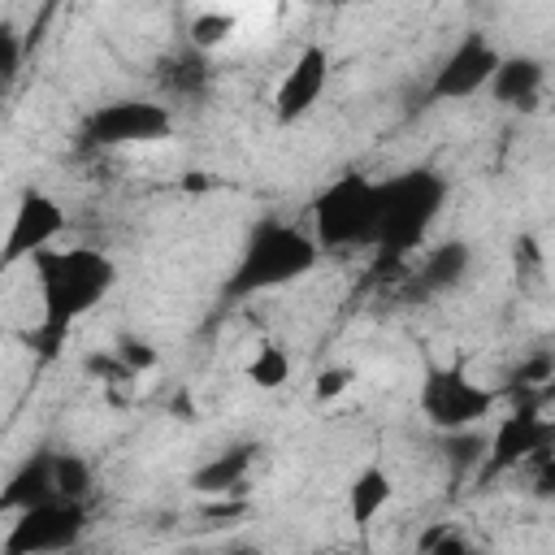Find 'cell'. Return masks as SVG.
<instances>
[{
  "mask_svg": "<svg viewBox=\"0 0 555 555\" xmlns=\"http://www.w3.org/2000/svg\"><path fill=\"white\" fill-rule=\"evenodd\" d=\"M35 278H39V299H43V317L39 325L26 334L30 351L43 360H56L69 330L104 304V295L117 286V260L100 247L87 243H69V247H48L35 260Z\"/></svg>",
  "mask_w": 555,
  "mask_h": 555,
  "instance_id": "obj_1",
  "label": "cell"
},
{
  "mask_svg": "<svg viewBox=\"0 0 555 555\" xmlns=\"http://www.w3.org/2000/svg\"><path fill=\"white\" fill-rule=\"evenodd\" d=\"M321 260V247L312 243V234L295 221L282 217H260L247 238L243 251L221 286L225 299H251V295H269L282 286H295L299 278H308Z\"/></svg>",
  "mask_w": 555,
  "mask_h": 555,
  "instance_id": "obj_2",
  "label": "cell"
},
{
  "mask_svg": "<svg viewBox=\"0 0 555 555\" xmlns=\"http://www.w3.org/2000/svg\"><path fill=\"white\" fill-rule=\"evenodd\" d=\"M447 204V178L438 169H403L377 182V230L373 243L386 260H408L425 247Z\"/></svg>",
  "mask_w": 555,
  "mask_h": 555,
  "instance_id": "obj_3",
  "label": "cell"
},
{
  "mask_svg": "<svg viewBox=\"0 0 555 555\" xmlns=\"http://www.w3.org/2000/svg\"><path fill=\"white\" fill-rule=\"evenodd\" d=\"M312 217V243L321 251H343L373 243L377 230V182L369 173H338L330 186H321L308 204Z\"/></svg>",
  "mask_w": 555,
  "mask_h": 555,
  "instance_id": "obj_4",
  "label": "cell"
},
{
  "mask_svg": "<svg viewBox=\"0 0 555 555\" xmlns=\"http://www.w3.org/2000/svg\"><path fill=\"white\" fill-rule=\"evenodd\" d=\"M499 395L481 382H473L464 373V364H438L425 373L421 386V416L438 429V434H455V429H477L490 412H494Z\"/></svg>",
  "mask_w": 555,
  "mask_h": 555,
  "instance_id": "obj_5",
  "label": "cell"
},
{
  "mask_svg": "<svg viewBox=\"0 0 555 555\" xmlns=\"http://www.w3.org/2000/svg\"><path fill=\"white\" fill-rule=\"evenodd\" d=\"M87 525H91L87 503L48 499L9 520V529L0 538V555H65L82 542Z\"/></svg>",
  "mask_w": 555,
  "mask_h": 555,
  "instance_id": "obj_6",
  "label": "cell"
},
{
  "mask_svg": "<svg viewBox=\"0 0 555 555\" xmlns=\"http://www.w3.org/2000/svg\"><path fill=\"white\" fill-rule=\"evenodd\" d=\"M551 438H555V421L538 403L512 408L507 416L494 421V429L486 438V455L477 464V477L481 481H499V477H507V473L542 460L551 451Z\"/></svg>",
  "mask_w": 555,
  "mask_h": 555,
  "instance_id": "obj_7",
  "label": "cell"
},
{
  "mask_svg": "<svg viewBox=\"0 0 555 555\" xmlns=\"http://www.w3.org/2000/svg\"><path fill=\"white\" fill-rule=\"evenodd\" d=\"M173 130V108L160 100H108L82 121V139L91 147H134L160 143Z\"/></svg>",
  "mask_w": 555,
  "mask_h": 555,
  "instance_id": "obj_8",
  "label": "cell"
},
{
  "mask_svg": "<svg viewBox=\"0 0 555 555\" xmlns=\"http://www.w3.org/2000/svg\"><path fill=\"white\" fill-rule=\"evenodd\" d=\"M65 234V208L56 195H48L43 186H26L13 204V221L9 234L0 243V269H13L22 260H35L39 251L56 247V238Z\"/></svg>",
  "mask_w": 555,
  "mask_h": 555,
  "instance_id": "obj_9",
  "label": "cell"
},
{
  "mask_svg": "<svg viewBox=\"0 0 555 555\" xmlns=\"http://www.w3.org/2000/svg\"><path fill=\"white\" fill-rule=\"evenodd\" d=\"M499 56H503V52H499L481 30H468V35L438 61V69H434L425 95H429L434 104H451V100H468V95L486 91L494 65H499Z\"/></svg>",
  "mask_w": 555,
  "mask_h": 555,
  "instance_id": "obj_10",
  "label": "cell"
},
{
  "mask_svg": "<svg viewBox=\"0 0 555 555\" xmlns=\"http://www.w3.org/2000/svg\"><path fill=\"white\" fill-rule=\"evenodd\" d=\"M330 69H334V61H330L325 43H304V48L295 52V61L286 65L278 91H273V121H278V126L304 121V117L325 100Z\"/></svg>",
  "mask_w": 555,
  "mask_h": 555,
  "instance_id": "obj_11",
  "label": "cell"
},
{
  "mask_svg": "<svg viewBox=\"0 0 555 555\" xmlns=\"http://www.w3.org/2000/svg\"><path fill=\"white\" fill-rule=\"evenodd\" d=\"M542 82H546V61L542 56H529V52H507L499 56L494 74H490V95L499 104H512V108H533V100L542 95Z\"/></svg>",
  "mask_w": 555,
  "mask_h": 555,
  "instance_id": "obj_12",
  "label": "cell"
},
{
  "mask_svg": "<svg viewBox=\"0 0 555 555\" xmlns=\"http://www.w3.org/2000/svg\"><path fill=\"white\" fill-rule=\"evenodd\" d=\"M473 269V247L464 238H447V243H434V247H421V260H416V291L425 295H442V291H455Z\"/></svg>",
  "mask_w": 555,
  "mask_h": 555,
  "instance_id": "obj_13",
  "label": "cell"
},
{
  "mask_svg": "<svg viewBox=\"0 0 555 555\" xmlns=\"http://www.w3.org/2000/svg\"><path fill=\"white\" fill-rule=\"evenodd\" d=\"M48 499H56V490H52V451H35V455H26V460L9 473V481L0 486V512L17 516V512L39 507V503H48Z\"/></svg>",
  "mask_w": 555,
  "mask_h": 555,
  "instance_id": "obj_14",
  "label": "cell"
},
{
  "mask_svg": "<svg viewBox=\"0 0 555 555\" xmlns=\"http://www.w3.org/2000/svg\"><path fill=\"white\" fill-rule=\"evenodd\" d=\"M251 464H256V442H234V447L217 451L208 464H199L191 473V490L195 494H208V499L230 494V490H238L247 481V468Z\"/></svg>",
  "mask_w": 555,
  "mask_h": 555,
  "instance_id": "obj_15",
  "label": "cell"
},
{
  "mask_svg": "<svg viewBox=\"0 0 555 555\" xmlns=\"http://www.w3.org/2000/svg\"><path fill=\"white\" fill-rule=\"evenodd\" d=\"M390 499H395L390 473H386L382 464H364V468L347 481V516H351V525H356V529H369V525L386 512Z\"/></svg>",
  "mask_w": 555,
  "mask_h": 555,
  "instance_id": "obj_16",
  "label": "cell"
},
{
  "mask_svg": "<svg viewBox=\"0 0 555 555\" xmlns=\"http://www.w3.org/2000/svg\"><path fill=\"white\" fill-rule=\"evenodd\" d=\"M160 87H165V95H173V100H195V95H204V87H208V56L204 52H195V48H178V52H169L165 61H160Z\"/></svg>",
  "mask_w": 555,
  "mask_h": 555,
  "instance_id": "obj_17",
  "label": "cell"
},
{
  "mask_svg": "<svg viewBox=\"0 0 555 555\" xmlns=\"http://www.w3.org/2000/svg\"><path fill=\"white\" fill-rule=\"evenodd\" d=\"M243 373H247V382L256 390H282L291 382V373H295V360H291V351H286L282 338H260L256 351L247 356Z\"/></svg>",
  "mask_w": 555,
  "mask_h": 555,
  "instance_id": "obj_18",
  "label": "cell"
},
{
  "mask_svg": "<svg viewBox=\"0 0 555 555\" xmlns=\"http://www.w3.org/2000/svg\"><path fill=\"white\" fill-rule=\"evenodd\" d=\"M52 490L65 503H87L95 490V468L78 451H52Z\"/></svg>",
  "mask_w": 555,
  "mask_h": 555,
  "instance_id": "obj_19",
  "label": "cell"
},
{
  "mask_svg": "<svg viewBox=\"0 0 555 555\" xmlns=\"http://www.w3.org/2000/svg\"><path fill=\"white\" fill-rule=\"evenodd\" d=\"M238 30V17L230 13V9H199L195 17H191V26H186V48H195V52H212V48H221L230 35Z\"/></svg>",
  "mask_w": 555,
  "mask_h": 555,
  "instance_id": "obj_20",
  "label": "cell"
},
{
  "mask_svg": "<svg viewBox=\"0 0 555 555\" xmlns=\"http://www.w3.org/2000/svg\"><path fill=\"white\" fill-rule=\"evenodd\" d=\"M113 356L121 360V369H126L130 377H139V373H152V369L160 364L156 347H152L147 338H139V334H117V343H113Z\"/></svg>",
  "mask_w": 555,
  "mask_h": 555,
  "instance_id": "obj_21",
  "label": "cell"
},
{
  "mask_svg": "<svg viewBox=\"0 0 555 555\" xmlns=\"http://www.w3.org/2000/svg\"><path fill=\"white\" fill-rule=\"evenodd\" d=\"M481 455H486V434H481V425H477V429H455V434H447V460H451L455 468H473V473H477Z\"/></svg>",
  "mask_w": 555,
  "mask_h": 555,
  "instance_id": "obj_22",
  "label": "cell"
},
{
  "mask_svg": "<svg viewBox=\"0 0 555 555\" xmlns=\"http://www.w3.org/2000/svg\"><path fill=\"white\" fill-rule=\"evenodd\" d=\"M351 382H356V369L351 364H325L317 373V382H312V399L317 403H334V399H343L351 390Z\"/></svg>",
  "mask_w": 555,
  "mask_h": 555,
  "instance_id": "obj_23",
  "label": "cell"
},
{
  "mask_svg": "<svg viewBox=\"0 0 555 555\" xmlns=\"http://www.w3.org/2000/svg\"><path fill=\"white\" fill-rule=\"evenodd\" d=\"M22 52H26V43H22L17 26H13V22H0V82H9V78L17 74Z\"/></svg>",
  "mask_w": 555,
  "mask_h": 555,
  "instance_id": "obj_24",
  "label": "cell"
},
{
  "mask_svg": "<svg viewBox=\"0 0 555 555\" xmlns=\"http://www.w3.org/2000/svg\"><path fill=\"white\" fill-rule=\"evenodd\" d=\"M551 373H555L551 351H538V356H533V360H525L512 377H516V382H525V386H546V382H551Z\"/></svg>",
  "mask_w": 555,
  "mask_h": 555,
  "instance_id": "obj_25",
  "label": "cell"
},
{
  "mask_svg": "<svg viewBox=\"0 0 555 555\" xmlns=\"http://www.w3.org/2000/svg\"><path fill=\"white\" fill-rule=\"evenodd\" d=\"M87 373H95V377H130V373L121 369V360H117L113 351H108V356H104V351L87 356Z\"/></svg>",
  "mask_w": 555,
  "mask_h": 555,
  "instance_id": "obj_26",
  "label": "cell"
},
{
  "mask_svg": "<svg viewBox=\"0 0 555 555\" xmlns=\"http://www.w3.org/2000/svg\"><path fill=\"white\" fill-rule=\"evenodd\" d=\"M221 555H260V546L256 542H230Z\"/></svg>",
  "mask_w": 555,
  "mask_h": 555,
  "instance_id": "obj_27",
  "label": "cell"
},
{
  "mask_svg": "<svg viewBox=\"0 0 555 555\" xmlns=\"http://www.w3.org/2000/svg\"><path fill=\"white\" fill-rule=\"evenodd\" d=\"M208 186V178H199V169H191V178H186V191H204Z\"/></svg>",
  "mask_w": 555,
  "mask_h": 555,
  "instance_id": "obj_28",
  "label": "cell"
},
{
  "mask_svg": "<svg viewBox=\"0 0 555 555\" xmlns=\"http://www.w3.org/2000/svg\"><path fill=\"white\" fill-rule=\"evenodd\" d=\"M330 555H356V551H330Z\"/></svg>",
  "mask_w": 555,
  "mask_h": 555,
  "instance_id": "obj_29",
  "label": "cell"
},
{
  "mask_svg": "<svg viewBox=\"0 0 555 555\" xmlns=\"http://www.w3.org/2000/svg\"><path fill=\"white\" fill-rule=\"evenodd\" d=\"M186 555H199V551H186Z\"/></svg>",
  "mask_w": 555,
  "mask_h": 555,
  "instance_id": "obj_30",
  "label": "cell"
}]
</instances>
